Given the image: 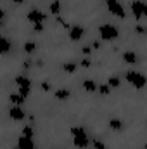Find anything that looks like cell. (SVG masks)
Here are the masks:
<instances>
[{"label": "cell", "instance_id": "obj_1", "mask_svg": "<svg viewBox=\"0 0 147 149\" xmlns=\"http://www.w3.org/2000/svg\"><path fill=\"white\" fill-rule=\"evenodd\" d=\"M71 135H73V144L78 149H85L90 144V139H88V135H87L83 127H73L71 128Z\"/></svg>", "mask_w": 147, "mask_h": 149}, {"label": "cell", "instance_id": "obj_2", "mask_svg": "<svg viewBox=\"0 0 147 149\" xmlns=\"http://www.w3.org/2000/svg\"><path fill=\"white\" fill-rule=\"evenodd\" d=\"M99 35L106 42H112V40H116L119 37V30L114 24H111V23H104V24L99 26Z\"/></svg>", "mask_w": 147, "mask_h": 149}, {"label": "cell", "instance_id": "obj_3", "mask_svg": "<svg viewBox=\"0 0 147 149\" xmlns=\"http://www.w3.org/2000/svg\"><path fill=\"white\" fill-rule=\"evenodd\" d=\"M125 78H126V81L130 83V85H133V88H137V90H142L144 87H146V76L140 73V71H126L125 73Z\"/></svg>", "mask_w": 147, "mask_h": 149}, {"label": "cell", "instance_id": "obj_4", "mask_svg": "<svg viewBox=\"0 0 147 149\" xmlns=\"http://www.w3.org/2000/svg\"><path fill=\"white\" fill-rule=\"evenodd\" d=\"M14 81L17 85V94H21L23 97H28L30 92H31V80L26 74H17L14 78Z\"/></svg>", "mask_w": 147, "mask_h": 149}, {"label": "cell", "instance_id": "obj_5", "mask_svg": "<svg viewBox=\"0 0 147 149\" xmlns=\"http://www.w3.org/2000/svg\"><path fill=\"white\" fill-rule=\"evenodd\" d=\"M106 5H107V10H109L112 16H116L119 19H125L126 17L125 7L121 5V2H118V0H106Z\"/></svg>", "mask_w": 147, "mask_h": 149}, {"label": "cell", "instance_id": "obj_6", "mask_svg": "<svg viewBox=\"0 0 147 149\" xmlns=\"http://www.w3.org/2000/svg\"><path fill=\"white\" fill-rule=\"evenodd\" d=\"M130 9H132V14H133L135 19H142L147 12V5L142 0H133V2L130 3Z\"/></svg>", "mask_w": 147, "mask_h": 149}, {"label": "cell", "instance_id": "obj_7", "mask_svg": "<svg viewBox=\"0 0 147 149\" xmlns=\"http://www.w3.org/2000/svg\"><path fill=\"white\" fill-rule=\"evenodd\" d=\"M26 19L31 23V24H35V23H45V19H47V14L42 10V9H31L28 14H26Z\"/></svg>", "mask_w": 147, "mask_h": 149}, {"label": "cell", "instance_id": "obj_8", "mask_svg": "<svg viewBox=\"0 0 147 149\" xmlns=\"http://www.w3.org/2000/svg\"><path fill=\"white\" fill-rule=\"evenodd\" d=\"M9 118L14 121H23L26 118V111L23 109V106H12L9 108Z\"/></svg>", "mask_w": 147, "mask_h": 149}, {"label": "cell", "instance_id": "obj_9", "mask_svg": "<svg viewBox=\"0 0 147 149\" xmlns=\"http://www.w3.org/2000/svg\"><path fill=\"white\" fill-rule=\"evenodd\" d=\"M85 35V28L81 26V24H73L71 28H69V33H68V37L69 40H73V42H78V40H81Z\"/></svg>", "mask_w": 147, "mask_h": 149}, {"label": "cell", "instance_id": "obj_10", "mask_svg": "<svg viewBox=\"0 0 147 149\" xmlns=\"http://www.w3.org/2000/svg\"><path fill=\"white\" fill-rule=\"evenodd\" d=\"M121 59H123V63H126V64H137V63H139V56H137V52H133V50L123 52Z\"/></svg>", "mask_w": 147, "mask_h": 149}, {"label": "cell", "instance_id": "obj_11", "mask_svg": "<svg viewBox=\"0 0 147 149\" xmlns=\"http://www.w3.org/2000/svg\"><path fill=\"white\" fill-rule=\"evenodd\" d=\"M109 128L114 132H123L125 130V121L119 118H111L109 120Z\"/></svg>", "mask_w": 147, "mask_h": 149}, {"label": "cell", "instance_id": "obj_12", "mask_svg": "<svg viewBox=\"0 0 147 149\" xmlns=\"http://www.w3.org/2000/svg\"><path fill=\"white\" fill-rule=\"evenodd\" d=\"M54 95H55L57 101H68L69 95H71V90L66 88V87H61V88H57V90L54 92Z\"/></svg>", "mask_w": 147, "mask_h": 149}, {"label": "cell", "instance_id": "obj_13", "mask_svg": "<svg viewBox=\"0 0 147 149\" xmlns=\"http://www.w3.org/2000/svg\"><path fill=\"white\" fill-rule=\"evenodd\" d=\"M81 87H83V88H85V92H88V94H92V92H97V81H95V80H92V78H87V80H83Z\"/></svg>", "mask_w": 147, "mask_h": 149}, {"label": "cell", "instance_id": "obj_14", "mask_svg": "<svg viewBox=\"0 0 147 149\" xmlns=\"http://www.w3.org/2000/svg\"><path fill=\"white\" fill-rule=\"evenodd\" d=\"M10 40L5 37H2L0 35V56H3V54H9V50H10Z\"/></svg>", "mask_w": 147, "mask_h": 149}, {"label": "cell", "instance_id": "obj_15", "mask_svg": "<svg viewBox=\"0 0 147 149\" xmlns=\"http://www.w3.org/2000/svg\"><path fill=\"white\" fill-rule=\"evenodd\" d=\"M9 102H12L14 106H23L26 102V97H23L21 94H10L9 95Z\"/></svg>", "mask_w": 147, "mask_h": 149}, {"label": "cell", "instance_id": "obj_16", "mask_svg": "<svg viewBox=\"0 0 147 149\" xmlns=\"http://www.w3.org/2000/svg\"><path fill=\"white\" fill-rule=\"evenodd\" d=\"M62 70H64V73L73 74L74 71L78 70V63H74V61H66V63L62 64Z\"/></svg>", "mask_w": 147, "mask_h": 149}, {"label": "cell", "instance_id": "obj_17", "mask_svg": "<svg viewBox=\"0 0 147 149\" xmlns=\"http://www.w3.org/2000/svg\"><path fill=\"white\" fill-rule=\"evenodd\" d=\"M61 10H62V5H61V2H59V0H54V2H50V3H49V12H50V14L57 16Z\"/></svg>", "mask_w": 147, "mask_h": 149}, {"label": "cell", "instance_id": "obj_18", "mask_svg": "<svg viewBox=\"0 0 147 149\" xmlns=\"http://www.w3.org/2000/svg\"><path fill=\"white\" fill-rule=\"evenodd\" d=\"M107 85H109V88H119V87H121L119 76H118V74H111L109 80H107Z\"/></svg>", "mask_w": 147, "mask_h": 149}, {"label": "cell", "instance_id": "obj_19", "mask_svg": "<svg viewBox=\"0 0 147 149\" xmlns=\"http://www.w3.org/2000/svg\"><path fill=\"white\" fill-rule=\"evenodd\" d=\"M37 49H38L37 42H26V43L23 45V50H24L26 54H33V52H37Z\"/></svg>", "mask_w": 147, "mask_h": 149}, {"label": "cell", "instance_id": "obj_20", "mask_svg": "<svg viewBox=\"0 0 147 149\" xmlns=\"http://www.w3.org/2000/svg\"><path fill=\"white\" fill-rule=\"evenodd\" d=\"M21 135H26V137H33V135H35V130H33L30 125H26V127H23V132H21Z\"/></svg>", "mask_w": 147, "mask_h": 149}, {"label": "cell", "instance_id": "obj_21", "mask_svg": "<svg viewBox=\"0 0 147 149\" xmlns=\"http://www.w3.org/2000/svg\"><path fill=\"white\" fill-rule=\"evenodd\" d=\"M97 90H99V92H101L102 95H107V94L111 92V88H109V85H107V83H102V85H97Z\"/></svg>", "mask_w": 147, "mask_h": 149}, {"label": "cell", "instance_id": "obj_22", "mask_svg": "<svg viewBox=\"0 0 147 149\" xmlns=\"http://www.w3.org/2000/svg\"><path fill=\"white\" fill-rule=\"evenodd\" d=\"M78 64H80L81 68H90V66H92V59H88V57H83V59H81Z\"/></svg>", "mask_w": 147, "mask_h": 149}, {"label": "cell", "instance_id": "obj_23", "mask_svg": "<svg viewBox=\"0 0 147 149\" xmlns=\"http://www.w3.org/2000/svg\"><path fill=\"white\" fill-rule=\"evenodd\" d=\"M40 88H42L43 92H50V88H52V83L45 80V81H42V83H40Z\"/></svg>", "mask_w": 147, "mask_h": 149}, {"label": "cell", "instance_id": "obj_24", "mask_svg": "<svg viewBox=\"0 0 147 149\" xmlns=\"http://www.w3.org/2000/svg\"><path fill=\"white\" fill-rule=\"evenodd\" d=\"M92 148L94 149H107L102 141H94V142H92Z\"/></svg>", "mask_w": 147, "mask_h": 149}, {"label": "cell", "instance_id": "obj_25", "mask_svg": "<svg viewBox=\"0 0 147 149\" xmlns=\"http://www.w3.org/2000/svg\"><path fill=\"white\" fill-rule=\"evenodd\" d=\"M33 31L35 33H42L43 31V23H35L33 24Z\"/></svg>", "mask_w": 147, "mask_h": 149}, {"label": "cell", "instance_id": "obj_26", "mask_svg": "<svg viewBox=\"0 0 147 149\" xmlns=\"http://www.w3.org/2000/svg\"><path fill=\"white\" fill-rule=\"evenodd\" d=\"M81 54H85V56L92 54V47H90V45H83V47H81Z\"/></svg>", "mask_w": 147, "mask_h": 149}, {"label": "cell", "instance_id": "obj_27", "mask_svg": "<svg viewBox=\"0 0 147 149\" xmlns=\"http://www.w3.org/2000/svg\"><path fill=\"white\" fill-rule=\"evenodd\" d=\"M135 31H137L139 35H144V33H146V28H144V26H137V30H135Z\"/></svg>", "mask_w": 147, "mask_h": 149}, {"label": "cell", "instance_id": "obj_28", "mask_svg": "<svg viewBox=\"0 0 147 149\" xmlns=\"http://www.w3.org/2000/svg\"><path fill=\"white\" fill-rule=\"evenodd\" d=\"M3 17H5V10H3V9H0V23L3 21Z\"/></svg>", "mask_w": 147, "mask_h": 149}, {"label": "cell", "instance_id": "obj_29", "mask_svg": "<svg viewBox=\"0 0 147 149\" xmlns=\"http://www.w3.org/2000/svg\"><path fill=\"white\" fill-rule=\"evenodd\" d=\"M10 2H12V3H23L24 0H10Z\"/></svg>", "mask_w": 147, "mask_h": 149}, {"label": "cell", "instance_id": "obj_30", "mask_svg": "<svg viewBox=\"0 0 147 149\" xmlns=\"http://www.w3.org/2000/svg\"><path fill=\"white\" fill-rule=\"evenodd\" d=\"M14 149H21V148H17V146H16V148H14Z\"/></svg>", "mask_w": 147, "mask_h": 149}]
</instances>
